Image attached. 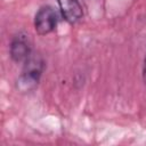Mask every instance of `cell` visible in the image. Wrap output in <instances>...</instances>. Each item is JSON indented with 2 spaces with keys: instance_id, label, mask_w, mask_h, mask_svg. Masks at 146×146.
I'll use <instances>...</instances> for the list:
<instances>
[{
  "instance_id": "5b68a950",
  "label": "cell",
  "mask_w": 146,
  "mask_h": 146,
  "mask_svg": "<svg viewBox=\"0 0 146 146\" xmlns=\"http://www.w3.org/2000/svg\"><path fill=\"white\" fill-rule=\"evenodd\" d=\"M143 79H144V82L146 83V56H145V59H144V67H143Z\"/></svg>"
},
{
  "instance_id": "277c9868",
  "label": "cell",
  "mask_w": 146,
  "mask_h": 146,
  "mask_svg": "<svg viewBox=\"0 0 146 146\" xmlns=\"http://www.w3.org/2000/svg\"><path fill=\"white\" fill-rule=\"evenodd\" d=\"M62 16L70 24L78 23L82 16L83 10L79 0H57Z\"/></svg>"
},
{
  "instance_id": "6da1fadb",
  "label": "cell",
  "mask_w": 146,
  "mask_h": 146,
  "mask_svg": "<svg viewBox=\"0 0 146 146\" xmlns=\"http://www.w3.org/2000/svg\"><path fill=\"white\" fill-rule=\"evenodd\" d=\"M44 70V60L38 54L31 56L24 62L22 73L17 80V89L22 92H29L36 88Z\"/></svg>"
},
{
  "instance_id": "3957f363",
  "label": "cell",
  "mask_w": 146,
  "mask_h": 146,
  "mask_svg": "<svg viewBox=\"0 0 146 146\" xmlns=\"http://www.w3.org/2000/svg\"><path fill=\"white\" fill-rule=\"evenodd\" d=\"M9 54L15 63H24L31 56L32 54L31 47L25 35L18 34L11 40L9 47Z\"/></svg>"
},
{
  "instance_id": "7a4b0ae2",
  "label": "cell",
  "mask_w": 146,
  "mask_h": 146,
  "mask_svg": "<svg viewBox=\"0 0 146 146\" xmlns=\"http://www.w3.org/2000/svg\"><path fill=\"white\" fill-rule=\"evenodd\" d=\"M57 13L50 6H42L35 14L34 29L38 34L47 35L51 33L57 25Z\"/></svg>"
}]
</instances>
